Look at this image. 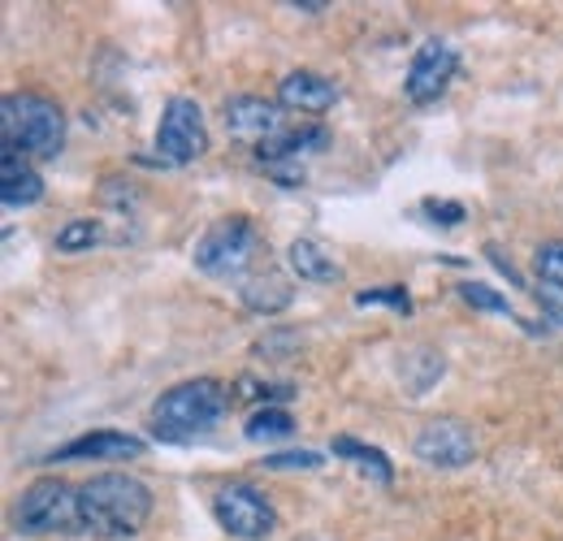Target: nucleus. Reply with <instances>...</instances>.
<instances>
[{
	"mask_svg": "<svg viewBox=\"0 0 563 541\" xmlns=\"http://www.w3.org/2000/svg\"><path fill=\"white\" fill-rule=\"evenodd\" d=\"M225 407H230V390L217 377L178 382L152 407V433L161 442H191V438L209 433L212 424L225 416Z\"/></svg>",
	"mask_w": 563,
	"mask_h": 541,
	"instance_id": "4",
	"label": "nucleus"
},
{
	"mask_svg": "<svg viewBox=\"0 0 563 541\" xmlns=\"http://www.w3.org/2000/svg\"><path fill=\"white\" fill-rule=\"evenodd\" d=\"M209 152L205 109L191 96H174L156 126V165H191Z\"/></svg>",
	"mask_w": 563,
	"mask_h": 541,
	"instance_id": "7",
	"label": "nucleus"
},
{
	"mask_svg": "<svg viewBox=\"0 0 563 541\" xmlns=\"http://www.w3.org/2000/svg\"><path fill=\"white\" fill-rule=\"evenodd\" d=\"M147 451V442L126 433V429H96V433H82L66 446H57L48 455V464H66V460H140Z\"/></svg>",
	"mask_w": 563,
	"mask_h": 541,
	"instance_id": "12",
	"label": "nucleus"
},
{
	"mask_svg": "<svg viewBox=\"0 0 563 541\" xmlns=\"http://www.w3.org/2000/svg\"><path fill=\"white\" fill-rule=\"evenodd\" d=\"M239 299H243V308L247 312H261V317H274L282 308H290V299H295V286H290V277L274 265H265L261 273H252L243 286H239Z\"/></svg>",
	"mask_w": 563,
	"mask_h": 541,
	"instance_id": "15",
	"label": "nucleus"
},
{
	"mask_svg": "<svg viewBox=\"0 0 563 541\" xmlns=\"http://www.w3.org/2000/svg\"><path fill=\"white\" fill-rule=\"evenodd\" d=\"M412 451H417V460L429 464V468L455 473V468H468L477 460V438H473V429L464 420L442 416V420H429L421 433H417Z\"/></svg>",
	"mask_w": 563,
	"mask_h": 541,
	"instance_id": "9",
	"label": "nucleus"
},
{
	"mask_svg": "<svg viewBox=\"0 0 563 541\" xmlns=\"http://www.w3.org/2000/svg\"><path fill=\"white\" fill-rule=\"evenodd\" d=\"M460 299L468 303V308H477V312H494V317H516L511 312V303L494 290V286H486V281H464L460 286Z\"/></svg>",
	"mask_w": 563,
	"mask_h": 541,
	"instance_id": "20",
	"label": "nucleus"
},
{
	"mask_svg": "<svg viewBox=\"0 0 563 541\" xmlns=\"http://www.w3.org/2000/svg\"><path fill=\"white\" fill-rule=\"evenodd\" d=\"M286 269L303 281H317V286H330V281H343V265L317 243V239H295L286 247Z\"/></svg>",
	"mask_w": 563,
	"mask_h": 541,
	"instance_id": "16",
	"label": "nucleus"
},
{
	"mask_svg": "<svg viewBox=\"0 0 563 541\" xmlns=\"http://www.w3.org/2000/svg\"><path fill=\"white\" fill-rule=\"evenodd\" d=\"M424 208V217H433L438 225H460L468 212H464V203H455V200H438V196H429V200L421 203Z\"/></svg>",
	"mask_w": 563,
	"mask_h": 541,
	"instance_id": "24",
	"label": "nucleus"
},
{
	"mask_svg": "<svg viewBox=\"0 0 563 541\" xmlns=\"http://www.w3.org/2000/svg\"><path fill=\"white\" fill-rule=\"evenodd\" d=\"M533 295H538L542 312H547L555 325H563V290L560 286H542V281H538V290H533Z\"/></svg>",
	"mask_w": 563,
	"mask_h": 541,
	"instance_id": "25",
	"label": "nucleus"
},
{
	"mask_svg": "<svg viewBox=\"0 0 563 541\" xmlns=\"http://www.w3.org/2000/svg\"><path fill=\"white\" fill-rule=\"evenodd\" d=\"M0 200L4 208H31L44 200V178L31 169L22 152H0Z\"/></svg>",
	"mask_w": 563,
	"mask_h": 541,
	"instance_id": "14",
	"label": "nucleus"
},
{
	"mask_svg": "<svg viewBox=\"0 0 563 541\" xmlns=\"http://www.w3.org/2000/svg\"><path fill=\"white\" fill-rule=\"evenodd\" d=\"M261 468L265 473H317L321 468V455L317 451H282V455H265L261 460Z\"/></svg>",
	"mask_w": 563,
	"mask_h": 541,
	"instance_id": "23",
	"label": "nucleus"
},
{
	"mask_svg": "<svg viewBox=\"0 0 563 541\" xmlns=\"http://www.w3.org/2000/svg\"><path fill=\"white\" fill-rule=\"evenodd\" d=\"M325 147H330V131L317 126V122H303V126H286L278 139L261 143V147H256V161H261L278 183L295 187V183H303L299 161H303V156H317V152H325Z\"/></svg>",
	"mask_w": 563,
	"mask_h": 541,
	"instance_id": "8",
	"label": "nucleus"
},
{
	"mask_svg": "<svg viewBox=\"0 0 563 541\" xmlns=\"http://www.w3.org/2000/svg\"><path fill=\"white\" fill-rule=\"evenodd\" d=\"M191 265L205 277H212V281L243 286L252 273H261L269 265V243H265V234L256 230L252 217L230 212V217H217L200 234V243L191 252Z\"/></svg>",
	"mask_w": 563,
	"mask_h": 541,
	"instance_id": "2",
	"label": "nucleus"
},
{
	"mask_svg": "<svg viewBox=\"0 0 563 541\" xmlns=\"http://www.w3.org/2000/svg\"><path fill=\"white\" fill-rule=\"evenodd\" d=\"M334 100H339V87L317 69H290L278 82V104L290 113H325L334 109Z\"/></svg>",
	"mask_w": 563,
	"mask_h": 541,
	"instance_id": "13",
	"label": "nucleus"
},
{
	"mask_svg": "<svg viewBox=\"0 0 563 541\" xmlns=\"http://www.w3.org/2000/svg\"><path fill=\"white\" fill-rule=\"evenodd\" d=\"M212 516L217 525L239 541H269L278 529V511L265 498V489L247 485V481H230L212 494Z\"/></svg>",
	"mask_w": 563,
	"mask_h": 541,
	"instance_id": "6",
	"label": "nucleus"
},
{
	"mask_svg": "<svg viewBox=\"0 0 563 541\" xmlns=\"http://www.w3.org/2000/svg\"><path fill=\"white\" fill-rule=\"evenodd\" d=\"M221 118H225L230 139L252 143V147H261V143H269V139H278L286 131L282 104L278 100H265V96H230L221 104Z\"/></svg>",
	"mask_w": 563,
	"mask_h": 541,
	"instance_id": "11",
	"label": "nucleus"
},
{
	"mask_svg": "<svg viewBox=\"0 0 563 541\" xmlns=\"http://www.w3.org/2000/svg\"><path fill=\"white\" fill-rule=\"evenodd\" d=\"M533 273H538V281H542V286H560L563 290V239L538 247V256H533Z\"/></svg>",
	"mask_w": 563,
	"mask_h": 541,
	"instance_id": "21",
	"label": "nucleus"
},
{
	"mask_svg": "<svg viewBox=\"0 0 563 541\" xmlns=\"http://www.w3.org/2000/svg\"><path fill=\"white\" fill-rule=\"evenodd\" d=\"M13 525L26 538H48V533H78V489L62 476H40L22 489L13 507Z\"/></svg>",
	"mask_w": 563,
	"mask_h": 541,
	"instance_id": "5",
	"label": "nucleus"
},
{
	"mask_svg": "<svg viewBox=\"0 0 563 541\" xmlns=\"http://www.w3.org/2000/svg\"><path fill=\"white\" fill-rule=\"evenodd\" d=\"M455 69H460V53H455L446 40H424L421 48L412 53V66H408V78H404L408 100L421 104V109L433 104V100L451 87Z\"/></svg>",
	"mask_w": 563,
	"mask_h": 541,
	"instance_id": "10",
	"label": "nucleus"
},
{
	"mask_svg": "<svg viewBox=\"0 0 563 541\" xmlns=\"http://www.w3.org/2000/svg\"><path fill=\"white\" fill-rule=\"evenodd\" d=\"M377 303H386V308H395V312H412V295L404 290V286H373V290H360L355 295V308H377Z\"/></svg>",
	"mask_w": 563,
	"mask_h": 541,
	"instance_id": "22",
	"label": "nucleus"
},
{
	"mask_svg": "<svg viewBox=\"0 0 563 541\" xmlns=\"http://www.w3.org/2000/svg\"><path fill=\"white\" fill-rule=\"evenodd\" d=\"M290 433H295V416L282 411V407H261L243 424V438L247 442H286Z\"/></svg>",
	"mask_w": 563,
	"mask_h": 541,
	"instance_id": "18",
	"label": "nucleus"
},
{
	"mask_svg": "<svg viewBox=\"0 0 563 541\" xmlns=\"http://www.w3.org/2000/svg\"><path fill=\"white\" fill-rule=\"evenodd\" d=\"M100 239H104V230H100L96 217H74V221H66V225L57 230L53 247H57L62 256H74V252H91Z\"/></svg>",
	"mask_w": 563,
	"mask_h": 541,
	"instance_id": "19",
	"label": "nucleus"
},
{
	"mask_svg": "<svg viewBox=\"0 0 563 541\" xmlns=\"http://www.w3.org/2000/svg\"><path fill=\"white\" fill-rule=\"evenodd\" d=\"M334 455H343V460H355V468L360 473H368L373 481H382V485H390L395 481V464L386 460V451H377V446H364V442H355V438H334V446H330Z\"/></svg>",
	"mask_w": 563,
	"mask_h": 541,
	"instance_id": "17",
	"label": "nucleus"
},
{
	"mask_svg": "<svg viewBox=\"0 0 563 541\" xmlns=\"http://www.w3.org/2000/svg\"><path fill=\"white\" fill-rule=\"evenodd\" d=\"M0 139L26 161H57V152L66 147V113L48 96L9 91L0 100Z\"/></svg>",
	"mask_w": 563,
	"mask_h": 541,
	"instance_id": "3",
	"label": "nucleus"
},
{
	"mask_svg": "<svg viewBox=\"0 0 563 541\" xmlns=\"http://www.w3.org/2000/svg\"><path fill=\"white\" fill-rule=\"evenodd\" d=\"M152 520V489L131 473H100L78 485V533L96 541H131Z\"/></svg>",
	"mask_w": 563,
	"mask_h": 541,
	"instance_id": "1",
	"label": "nucleus"
}]
</instances>
